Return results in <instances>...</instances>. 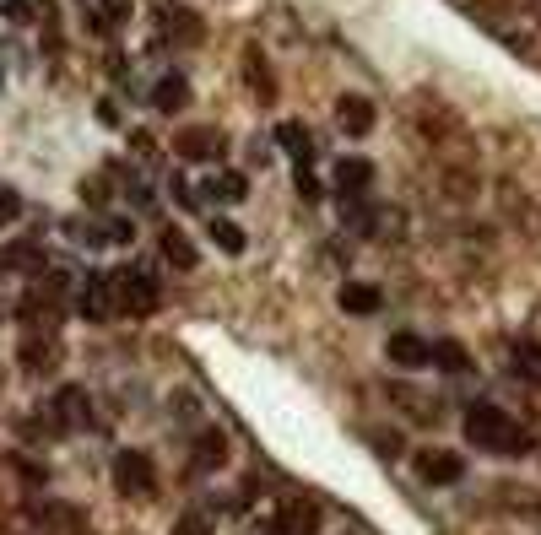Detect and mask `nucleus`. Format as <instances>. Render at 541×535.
<instances>
[{
	"mask_svg": "<svg viewBox=\"0 0 541 535\" xmlns=\"http://www.w3.org/2000/svg\"><path fill=\"white\" fill-rule=\"evenodd\" d=\"M460 427H466V444H477L482 454H498V460H520V454H531V433H525L509 411H498V406H471Z\"/></svg>",
	"mask_w": 541,
	"mask_h": 535,
	"instance_id": "f257e3e1",
	"label": "nucleus"
},
{
	"mask_svg": "<svg viewBox=\"0 0 541 535\" xmlns=\"http://www.w3.org/2000/svg\"><path fill=\"white\" fill-rule=\"evenodd\" d=\"M109 287H114V309H120V319H147V314H157V303H163L157 276L141 271V265L109 271Z\"/></svg>",
	"mask_w": 541,
	"mask_h": 535,
	"instance_id": "f03ea898",
	"label": "nucleus"
},
{
	"mask_svg": "<svg viewBox=\"0 0 541 535\" xmlns=\"http://www.w3.org/2000/svg\"><path fill=\"white\" fill-rule=\"evenodd\" d=\"M114 487H120L125 498H152V492H157V471H152L147 454H141V449L114 454Z\"/></svg>",
	"mask_w": 541,
	"mask_h": 535,
	"instance_id": "7ed1b4c3",
	"label": "nucleus"
},
{
	"mask_svg": "<svg viewBox=\"0 0 541 535\" xmlns=\"http://www.w3.org/2000/svg\"><path fill=\"white\" fill-rule=\"evenodd\" d=\"M174 152L184 157V163H217L222 152H228V136H222L217 125H190L174 136Z\"/></svg>",
	"mask_w": 541,
	"mask_h": 535,
	"instance_id": "20e7f679",
	"label": "nucleus"
},
{
	"mask_svg": "<svg viewBox=\"0 0 541 535\" xmlns=\"http://www.w3.org/2000/svg\"><path fill=\"white\" fill-rule=\"evenodd\" d=\"M76 309H82V319H92V325H109V319H120L109 276H87V282L76 287Z\"/></svg>",
	"mask_w": 541,
	"mask_h": 535,
	"instance_id": "39448f33",
	"label": "nucleus"
},
{
	"mask_svg": "<svg viewBox=\"0 0 541 535\" xmlns=\"http://www.w3.org/2000/svg\"><path fill=\"white\" fill-rule=\"evenodd\" d=\"M412 465H417V476L428 481V487H455V481L466 476V460L450 454V449H422Z\"/></svg>",
	"mask_w": 541,
	"mask_h": 535,
	"instance_id": "423d86ee",
	"label": "nucleus"
},
{
	"mask_svg": "<svg viewBox=\"0 0 541 535\" xmlns=\"http://www.w3.org/2000/svg\"><path fill=\"white\" fill-rule=\"evenodd\" d=\"M49 417H55V427H65V433H76V427L92 422V400L87 390H76V384H65V390L49 400Z\"/></svg>",
	"mask_w": 541,
	"mask_h": 535,
	"instance_id": "0eeeda50",
	"label": "nucleus"
},
{
	"mask_svg": "<svg viewBox=\"0 0 541 535\" xmlns=\"http://www.w3.org/2000/svg\"><path fill=\"white\" fill-rule=\"evenodd\" d=\"M314 530H320V503L282 498V508H276V535H314Z\"/></svg>",
	"mask_w": 541,
	"mask_h": 535,
	"instance_id": "6e6552de",
	"label": "nucleus"
},
{
	"mask_svg": "<svg viewBox=\"0 0 541 535\" xmlns=\"http://www.w3.org/2000/svg\"><path fill=\"white\" fill-rule=\"evenodd\" d=\"M55 363H60V341L55 336H38V330H28L22 336V373H55Z\"/></svg>",
	"mask_w": 541,
	"mask_h": 535,
	"instance_id": "1a4fd4ad",
	"label": "nucleus"
},
{
	"mask_svg": "<svg viewBox=\"0 0 541 535\" xmlns=\"http://www.w3.org/2000/svg\"><path fill=\"white\" fill-rule=\"evenodd\" d=\"M385 357H390L395 368H428L433 363V341H422V336H412V330H401V336L385 341Z\"/></svg>",
	"mask_w": 541,
	"mask_h": 535,
	"instance_id": "9d476101",
	"label": "nucleus"
},
{
	"mask_svg": "<svg viewBox=\"0 0 541 535\" xmlns=\"http://www.w3.org/2000/svg\"><path fill=\"white\" fill-rule=\"evenodd\" d=\"M336 303H341V314H352V319H374L379 309H385V292L368 287V282H347L336 292Z\"/></svg>",
	"mask_w": 541,
	"mask_h": 535,
	"instance_id": "9b49d317",
	"label": "nucleus"
},
{
	"mask_svg": "<svg viewBox=\"0 0 541 535\" xmlns=\"http://www.w3.org/2000/svg\"><path fill=\"white\" fill-rule=\"evenodd\" d=\"M336 125L347 130V136H368V130H374V98L347 92V98L336 103Z\"/></svg>",
	"mask_w": 541,
	"mask_h": 535,
	"instance_id": "f8f14e48",
	"label": "nucleus"
},
{
	"mask_svg": "<svg viewBox=\"0 0 541 535\" xmlns=\"http://www.w3.org/2000/svg\"><path fill=\"white\" fill-rule=\"evenodd\" d=\"M0 271H44V244L17 238V244L0 249Z\"/></svg>",
	"mask_w": 541,
	"mask_h": 535,
	"instance_id": "ddd939ff",
	"label": "nucleus"
},
{
	"mask_svg": "<svg viewBox=\"0 0 541 535\" xmlns=\"http://www.w3.org/2000/svg\"><path fill=\"white\" fill-rule=\"evenodd\" d=\"M368 179H374V163H363V157H341L336 163V190L341 195H363Z\"/></svg>",
	"mask_w": 541,
	"mask_h": 535,
	"instance_id": "4468645a",
	"label": "nucleus"
},
{
	"mask_svg": "<svg viewBox=\"0 0 541 535\" xmlns=\"http://www.w3.org/2000/svg\"><path fill=\"white\" fill-rule=\"evenodd\" d=\"M190 103V82L184 76H163V82L152 87V109L157 114H174V109H184Z\"/></svg>",
	"mask_w": 541,
	"mask_h": 535,
	"instance_id": "2eb2a0df",
	"label": "nucleus"
},
{
	"mask_svg": "<svg viewBox=\"0 0 541 535\" xmlns=\"http://www.w3.org/2000/svg\"><path fill=\"white\" fill-rule=\"evenodd\" d=\"M206 233H211V244H217L222 254H244V249H249L244 227H239V222H228V217H211V222H206Z\"/></svg>",
	"mask_w": 541,
	"mask_h": 535,
	"instance_id": "dca6fc26",
	"label": "nucleus"
},
{
	"mask_svg": "<svg viewBox=\"0 0 541 535\" xmlns=\"http://www.w3.org/2000/svg\"><path fill=\"white\" fill-rule=\"evenodd\" d=\"M244 76H249V87L260 92V103L276 98V76H271V65L260 60V49H244Z\"/></svg>",
	"mask_w": 541,
	"mask_h": 535,
	"instance_id": "f3484780",
	"label": "nucleus"
},
{
	"mask_svg": "<svg viewBox=\"0 0 541 535\" xmlns=\"http://www.w3.org/2000/svg\"><path fill=\"white\" fill-rule=\"evenodd\" d=\"M222 460H228V438H222V433H201V438H195V471H217Z\"/></svg>",
	"mask_w": 541,
	"mask_h": 535,
	"instance_id": "a211bd4d",
	"label": "nucleus"
},
{
	"mask_svg": "<svg viewBox=\"0 0 541 535\" xmlns=\"http://www.w3.org/2000/svg\"><path fill=\"white\" fill-rule=\"evenodd\" d=\"M276 141H282L293 157H303V163H309L314 141H309V125H303V119H282V125H276Z\"/></svg>",
	"mask_w": 541,
	"mask_h": 535,
	"instance_id": "6ab92c4d",
	"label": "nucleus"
},
{
	"mask_svg": "<svg viewBox=\"0 0 541 535\" xmlns=\"http://www.w3.org/2000/svg\"><path fill=\"white\" fill-rule=\"evenodd\" d=\"M163 260H174L179 271H195V260H201V254H195V244L179 233V227H168V233H163Z\"/></svg>",
	"mask_w": 541,
	"mask_h": 535,
	"instance_id": "aec40b11",
	"label": "nucleus"
},
{
	"mask_svg": "<svg viewBox=\"0 0 541 535\" xmlns=\"http://www.w3.org/2000/svg\"><path fill=\"white\" fill-rule=\"evenodd\" d=\"M130 0H98V17H92V33H114L120 22H130Z\"/></svg>",
	"mask_w": 541,
	"mask_h": 535,
	"instance_id": "412c9836",
	"label": "nucleus"
},
{
	"mask_svg": "<svg viewBox=\"0 0 541 535\" xmlns=\"http://www.w3.org/2000/svg\"><path fill=\"white\" fill-rule=\"evenodd\" d=\"M206 195L211 200H244L249 179H244V173H217V179H206Z\"/></svg>",
	"mask_w": 541,
	"mask_h": 535,
	"instance_id": "4be33fe9",
	"label": "nucleus"
},
{
	"mask_svg": "<svg viewBox=\"0 0 541 535\" xmlns=\"http://www.w3.org/2000/svg\"><path fill=\"white\" fill-rule=\"evenodd\" d=\"M163 33H168V38H184V44H195L206 28H201V17H190V11H168V17H163Z\"/></svg>",
	"mask_w": 541,
	"mask_h": 535,
	"instance_id": "5701e85b",
	"label": "nucleus"
},
{
	"mask_svg": "<svg viewBox=\"0 0 541 535\" xmlns=\"http://www.w3.org/2000/svg\"><path fill=\"white\" fill-rule=\"evenodd\" d=\"M433 363H439L444 373H466L471 357H466V346H460V341H433Z\"/></svg>",
	"mask_w": 541,
	"mask_h": 535,
	"instance_id": "b1692460",
	"label": "nucleus"
},
{
	"mask_svg": "<svg viewBox=\"0 0 541 535\" xmlns=\"http://www.w3.org/2000/svg\"><path fill=\"white\" fill-rule=\"evenodd\" d=\"M514 368H520L525 379L541 384V346H514Z\"/></svg>",
	"mask_w": 541,
	"mask_h": 535,
	"instance_id": "393cba45",
	"label": "nucleus"
},
{
	"mask_svg": "<svg viewBox=\"0 0 541 535\" xmlns=\"http://www.w3.org/2000/svg\"><path fill=\"white\" fill-rule=\"evenodd\" d=\"M174 535H211V519L190 508V514H179V519H174Z\"/></svg>",
	"mask_w": 541,
	"mask_h": 535,
	"instance_id": "a878e982",
	"label": "nucleus"
},
{
	"mask_svg": "<svg viewBox=\"0 0 541 535\" xmlns=\"http://www.w3.org/2000/svg\"><path fill=\"white\" fill-rule=\"evenodd\" d=\"M22 217V195L11 184H0V222H17Z\"/></svg>",
	"mask_w": 541,
	"mask_h": 535,
	"instance_id": "bb28decb",
	"label": "nucleus"
},
{
	"mask_svg": "<svg viewBox=\"0 0 541 535\" xmlns=\"http://www.w3.org/2000/svg\"><path fill=\"white\" fill-rule=\"evenodd\" d=\"M103 238H109V244H130V238H136V227H130L125 217H109V222H103Z\"/></svg>",
	"mask_w": 541,
	"mask_h": 535,
	"instance_id": "cd10ccee",
	"label": "nucleus"
},
{
	"mask_svg": "<svg viewBox=\"0 0 541 535\" xmlns=\"http://www.w3.org/2000/svg\"><path fill=\"white\" fill-rule=\"evenodd\" d=\"M109 195H114V190H109V179H82V200H87V206H103Z\"/></svg>",
	"mask_w": 541,
	"mask_h": 535,
	"instance_id": "c85d7f7f",
	"label": "nucleus"
},
{
	"mask_svg": "<svg viewBox=\"0 0 541 535\" xmlns=\"http://www.w3.org/2000/svg\"><path fill=\"white\" fill-rule=\"evenodd\" d=\"M293 184H298V195H303V200H320V179H314V173L303 168V163H298V173H293Z\"/></svg>",
	"mask_w": 541,
	"mask_h": 535,
	"instance_id": "c756f323",
	"label": "nucleus"
},
{
	"mask_svg": "<svg viewBox=\"0 0 541 535\" xmlns=\"http://www.w3.org/2000/svg\"><path fill=\"white\" fill-rule=\"evenodd\" d=\"M6 17H11V22H28L33 6H28V0H6Z\"/></svg>",
	"mask_w": 541,
	"mask_h": 535,
	"instance_id": "7c9ffc66",
	"label": "nucleus"
}]
</instances>
